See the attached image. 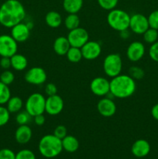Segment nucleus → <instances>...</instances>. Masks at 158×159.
<instances>
[{"label":"nucleus","instance_id":"1","mask_svg":"<svg viewBox=\"0 0 158 159\" xmlns=\"http://www.w3.org/2000/svg\"><path fill=\"white\" fill-rule=\"evenodd\" d=\"M26 10L19 0H6L0 6V24L12 28L26 18Z\"/></svg>","mask_w":158,"mask_h":159},{"label":"nucleus","instance_id":"2","mask_svg":"<svg viewBox=\"0 0 158 159\" xmlns=\"http://www.w3.org/2000/svg\"><path fill=\"white\" fill-rule=\"evenodd\" d=\"M136 89V81L129 75L120 74L110 81V93L114 98L126 99L133 96Z\"/></svg>","mask_w":158,"mask_h":159},{"label":"nucleus","instance_id":"3","mask_svg":"<svg viewBox=\"0 0 158 159\" xmlns=\"http://www.w3.org/2000/svg\"><path fill=\"white\" fill-rule=\"evenodd\" d=\"M38 150L40 155L46 158L58 156L63 151L61 140L53 134H46L40 140Z\"/></svg>","mask_w":158,"mask_h":159},{"label":"nucleus","instance_id":"4","mask_svg":"<svg viewBox=\"0 0 158 159\" xmlns=\"http://www.w3.org/2000/svg\"><path fill=\"white\" fill-rule=\"evenodd\" d=\"M130 16L122 9H114L108 12L107 15V23L114 30L121 32L129 28Z\"/></svg>","mask_w":158,"mask_h":159},{"label":"nucleus","instance_id":"5","mask_svg":"<svg viewBox=\"0 0 158 159\" xmlns=\"http://www.w3.org/2000/svg\"><path fill=\"white\" fill-rule=\"evenodd\" d=\"M46 98L41 93H35L31 94L25 102V110L29 113L32 117L45 113Z\"/></svg>","mask_w":158,"mask_h":159},{"label":"nucleus","instance_id":"6","mask_svg":"<svg viewBox=\"0 0 158 159\" xmlns=\"http://www.w3.org/2000/svg\"><path fill=\"white\" fill-rule=\"evenodd\" d=\"M105 74L109 78H114L121 74L122 70V60L119 54H109L103 61Z\"/></svg>","mask_w":158,"mask_h":159},{"label":"nucleus","instance_id":"7","mask_svg":"<svg viewBox=\"0 0 158 159\" xmlns=\"http://www.w3.org/2000/svg\"><path fill=\"white\" fill-rule=\"evenodd\" d=\"M18 51V43L9 34L0 35V56L11 57Z\"/></svg>","mask_w":158,"mask_h":159},{"label":"nucleus","instance_id":"8","mask_svg":"<svg viewBox=\"0 0 158 159\" xmlns=\"http://www.w3.org/2000/svg\"><path fill=\"white\" fill-rule=\"evenodd\" d=\"M71 47L81 48L89 40L88 33L85 28L77 27L69 31L67 36Z\"/></svg>","mask_w":158,"mask_h":159},{"label":"nucleus","instance_id":"9","mask_svg":"<svg viewBox=\"0 0 158 159\" xmlns=\"http://www.w3.org/2000/svg\"><path fill=\"white\" fill-rule=\"evenodd\" d=\"M47 79V75L41 67H33L29 68L24 75V79L27 83L31 85H40L45 83Z\"/></svg>","mask_w":158,"mask_h":159},{"label":"nucleus","instance_id":"10","mask_svg":"<svg viewBox=\"0 0 158 159\" xmlns=\"http://www.w3.org/2000/svg\"><path fill=\"white\" fill-rule=\"evenodd\" d=\"M91 92L99 97H105L110 92V81L104 77H96L90 83Z\"/></svg>","mask_w":158,"mask_h":159},{"label":"nucleus","instance_id":"11","mask_svg":"<svg viewBox=\"0 0 158 159\" xmlns=\"http://www.w3.org/2000/svg\"><path fill=\"white\" fill-rule=\"evenodd\" d=\"M150 28L148 19L141 13H136L130 16L129 28L132 32L136 34H143Z\"/></svg>","mask_w":158,"mask_h":159},{"label":"nucleus","instance_id":"12","mask_svg":"<svg viewBox=\"0 0 158 159\" xmlns=\"http://www.w3.org/2000/svg\"><path fill=\"white\" fill-rule=\"evenodd\" d=\"M64 107L63 99L59 95L48 96L46 99L45 112L50 116H56L60 114Z\"/></svg>","mask_w":158,"mask_h":159},{"label":"nucleus","instance_id":"13","mask_svg":"<svg viewBox=\"0 0 158 159\" xmlns=\"http://www.w3.org/2000/svg\"><path fill=\"white\" fill-rule=\"evenodd\" d=\"M82 57L85 60L92 61L98 58L102 53V47L98 41L88 40L81 48Z\"/></svg>","mask_w":158,"mask_h":159},{"label":"nucleus","instance_id":"14","mask_svg":"<svg viewBox=\"0 0 158 159\" xmlns=\"http://www.w3.org/2000/svg\"><path fill=\"white\" fill-rule=\"evenodd\" d=\"M146 49L143 43L140 41H133L126 49V57L130 61L137 62L143 57Z\"/></svg>","mask_w":158,"mask_h":159},{"label":"nucleus","instance_id":"15","mask_svg":"<svg viewBox=\"0 0 158 159\" xmlns=\"http://www.w3.org/2000/svg\"><path fill=\"white\" fill-rule=\"evenodd\" d=\"M116 105L112 99L104 97L97 103V110L99 114L104 117H111L116 113Z\"/></svg>","mask_w":158,"mask_h":159},{"label":"nucleus","instance_id":"16","mask_svg":"<svg viewBox=\"0 0 158 159\" xmlns=\"http://www.w3.org/2000/svg\"><path fill=\"white\" fill-rule=\"evenodd\" d=\"M10 29V35L17 43H23L26 41L30 36V30L23 22L15 25Z\"/></svg>","mask_w":158,"mask_h":159},{"label":"nucleus","instance_id":"17","mask_svg":"<svg viewBox=\"0 0 158 159\" xmlns=\"http://www.w3.org/2000/svg\"><path fill=\"white\" fill-rule=\"evenodd\" d=\"M150 152V144L147 140H136L133 144L131 152L136 158H144L147 156Z\"/></svg>","mask_w":158,"mask_h":159},{"label":"nucleus","instance_id":"18","mask_svg":"<svg viewBox=\"0 0 158 159\" xmlns=\"http://www.w3.org/2000/svg\"><path fill=\"white\" fill-rule=\"evenodd\" d=\"M33 132L30 127L27 125H20L15 132V139L18 144H26L29 142L32 138Z\"/></svg>","mask_w":158,"mask_h":159},{"label":"nucleus","instance_id":"19","mask_svg":"<svg viewBox=\"0 0 158 159\" xmlns=\"http://www.w3.org/2000/svg\"><path fill=\"white\" fill-rule=\"evenodd\" d=\"M71 47L68 38L66 37H63V36L56 38L54 42V44H53L54 52L59 56L66 55Z\"/></svg>","mask_w":158,"mask_h":159},{"label":"nucleus","instance_id":"20","mask_svg":"<svg viewBox=\"0 0 158 159\" xmlns=\"http://www.w3.org/2000/svg\"><path fill=\"white\" fill-rule=\"evenodd\" d=\"M63 150L69 153H74L79 148V141L75 137L72 135H67L61 140Z\"/></svg>","mask_w":158,"mask_h":159},{"label":"nucleus","instance_id":"21","mask_svg":"<svg viewBox=\"0 0 158 159\" xmlns=\"http://www.w3.org/2000/svg\"><path fill=\"white\" fill-rule=\"evenodd\" d=\"M11 59V67L14 70L18 71H23L26 69L28 66V61L27 58L24 55L21 54H14L13 56L10 57Z\"/></svg>","mask_w":158,"mask_h":159},{"label":"nucleus","instance_id":"22","mask_svg":"<svg viewBox=\"0 0 158 159\" xmlns=\"http://www.w3.org/2000/svg\"><path fill=\"white\" fill-rule=\"evenodd\" d=\"M45 23L51 28H57L62 24L61 15L57 11H50L45 16Z\"/></svg>","mask_w":158,"mask_h":159},{"label":"nucleus","instance_id":"23","mask_svg":"<svg viewBox=\"0 0 158 159\" xmlns=\"http://www.w3.org/2000/svg\"><path fill=\"white\" fill-rule=\"evenodd\" d=\"M83 3V0H63V8L68 14H77L81 9Z\"/></svg>","mask_w":158,"mask_h":159},{"label":"nucleus","instance_id":"24","mask_svg":"<svg viewBox=\"0 0 158 159\" xmlns=\"http://www.w3.org/2000/svg\"><path fill=\"white\" fill-rule=\"evenodd\" d=\"M23 101L19 96H11L6 103V108L10 113H17L23 107Z\"/></svg>","mask_w":158,"mask_h":159},{"label":"nucleus","instance_id":"25","mask_svg":"<svg viewBox=\"0 0 158 159\" xmlns=\"http://www.w3.org/2000/svg\"><path fill=\"white\" fill-rule=\"evenodd\" d=\"M64 26L68 30L76 29L80 26V19L76 13H69L64 20Z\"/></svg>","mask_w":158,"mask_h":159},{"label":"nucleus","instance_id":"26","mask_svg":"<svg viewBox=\"0 0 158 159\" xmlns=\"http://www.w3.org/2000/svg\"><path fill=\"white\" fill-rule=\"evenodd\" d=\"M66 56L68 60L70 62H71V63H78L83 58L81 48H74V47H71L70 48Z\"/></svg>","mask_w":158,"mask_h":159},{"label":"nucleus","instance_id":"27","mask_svg":"<svg viewBox=\"0 0 158 159\" xmlns=\"http://www.w3.org/2000/svg\"><path fill=\"white\" fill-rule=\"evenodd\" d=\"M11 97V91L9 85L0 82V105L7 103Z\"/></svg>","mask_w":158,"mask_h":159},{"label":"nucleus","instance_id":"28","mask_svg":"<svg viewBox=\"0 0 158 159\" xmlns=\"http://www.w3.org/2000/svg\"><path fill=\"white\" fill-rule=\"evenodd\" d=\"M143 37V40L146 43L153 44V43L158 40V30L150 27L144 32Z\"/></svg>","mask_w":158,"mask_h":159},{"label":"nucleus","instance_id":"29","mask_svg":"<svg viewBox=\"0 0 158 159\" xmlns=\"http://www.w3.org/2000/svg\"><path fill=\"white\" fill-rule=\"evenodd\" d=\"M129 75L132 78V79L136 80H141L143 79L144 75H145V72H144L143 69L138 66H132L130 67L128 71Z\"/></svg>","mask_w":158,"mask_h":159},{"label":"nucleus","instance_id":"30","mask_svg":"<svg viewBox=\"0 0 158 159\" xmlns=\"http://www.w3.org/2000/svg\"><path fill=\"white\" fill-rule=\"evenodd\" d=\"M32 116L29 115L27 111H20L17 113L16 116H15V121L19 125H27L31 120Z\"/></svg>","mask_w":158,"mask_h":159},{"label":"nucleus","instance_id":"31","mask_svg":"<svg viewBox=\"0 0 158 159\" xmlns=\"http://www.w3.org/2000/svg\"><path fill=\"white\" fill-rule=\"evenodd\" d=\"M14 79H15V75L12 71H9V69L4 70V71H2L0 75V82L7 85H11L14 82Z\"/></svg>","mask_w":158,"mask_h":159},{"label":"nucleus","instance_id":"32","mask_svg":"<svg viewBox=\"0 0 158 159\" xmlns=\"http://www.w3.org/2000/svg\"><path fill=\"white\" fill-rule=\"evenodd\" d=\"M10 119V113L7 110L6 107L0 105V127L6 125Z\"/></svg>","mask_w":158,"mask_h":159},{"label":"nucleus","instance_id":"33","mask_svg":"<svg viewBox=\"0 0 158 159\" xmlns=\"http://www.w3.org/2000/svg\"><path fill=\"white\" fill-rule=\"evenodd\" d=\"M118 2L119 0H98V3L100 7L108 11L116 9Z\"/></svg>","mask_w":158,"mask_h":159},{"label":"nucleus","instance_id":"34","mask_svg":"<svg viewBox=\"0 0 158 159\" xmlns=\"http://www.w3.org/2000/svg\"><path fill=\"white\" fill-rule=\"evenodd\" d=\"M15 159H36V156L31 150L23 149L15 154Z\"/></svg>","mask_w":158,"mask_h":159},{"label":"nucleus","instance_id":"35","mask_svg":"<svg viewBox=\"0 0 158 159\" xmlns=\"http://www.w3.org/2000/svg\"><path fill=\"white\" fill-rule=\"evenodd\" d=\"M148 19L149 26L150 28L158 30V10H154L149 15Z\"/></svg>","mask_w":158,"mask_h":159},{"label":"nucleus","instance_id":"36","mask_svg":"<svg viewBox=\"0 0 158 159\" xmlns=\"http://www.w3.org/2000/svg\"><path fill=\"white\" fill-rule=\"evenodd\" d=\"M54 134L59 139L62 140L64 138L68 135V130L67 127L64 125H58L55 127L54 130Z\"/></svg>","mask_w":158,"mask_h":159},{"label":"nucleus","instance_id":"37","mask_svg":"<svg viewBox=\"0 0 158 159\" xmlns=\"http://www.w3.org/2000/svg\"><path fill=\"white\" fill-rule=\"evenodd\" d=\"M149 55L153 61L158 63V40L151 44L149 49Z\"/></svg>","mask_w":158,"mask_h":159},{"label":"nucleus","instance_id":"38","mask_svg":"<svg viewBox=\"0 0 158 159\" xmlns=\"http://www.w3.org/2000/svg\"><path fill=\"white\" fill-rule=\"evenodd\" d=\"M0 159H15V154L9 148L0 150Z\"/></svg>","mask_w":158,"mask_h":159},{"label":"nucleus","instance_id":"39","mask_svg":"<svg viewBox=\"0 0 158 159\" xmlns=\"http://www.w3.org/2000/svg\"><path fill=\"white\" fill-rule=\"evenodd\" d=\"M45 93L48 96H54V95H56L57 93V88L55 84L54 83H48L46 84V86H45L44 89Z\"/></svg>","mask_w":158,"mask_h":159},{"label":"nucleus","instance_id":"40","mask_svg":"<svg viewBox=\"0 0 158 159\" xmlns=\"http://www.w3.org/2000/svg\"><path fill=\"white\" fill-rule=\"evenodd\" d=\"M0 67L4 70H8L11 68V59L8 57H1Z\"/></svg>","mask_w":158,"mask_h":159},{"label":"nucleus","instance_id":"41","mask_svg":"<svg viewBox=\"0 0 158 159\" xmlns=\"http://www.w3.org/2000/svg\"><path fill=\"white\" fill-rule=\"evenodd\" d=\"M34 122L37 124V126H43L45 124V121H46V118H45L44 115L43 114H40L37 115V116H34Z\"/></svg>","mask_w":158,"mask_h":159},{"label":"nucleus","instance_id":"42","mask_svg":"<svg viewBox=\"0 0 158 159\" xmlns=\"http://www.w3.org/2000/svg\"><path fill=\"white\" fill-rule=\"evenodd\" d=\"M151 116H153V119L158 120V103L155 104L151 109Z\"/></svg>","mask_w":158,"mask_h":159},{"label":"nucleus","instance_id":"43","mask_svg":"<svg viewBox=\"0 0 158 159\" xmlns=\"http://www.w3.org/2000/svg\"><path fill=\"white\" fill-rule=\"evenodd\" d=\"M119 34H120L121 38L124 39V40H126V39H128L130 36L129 32V29L125 30H123V31H121V32H119Z\"/></svg>","mask_w":158,"mask_h":159},{"label":"nucleus","instance_id":"44","mask_svg":"<svg viewBox=\"0 0 158 159\" xmlns=\"http://www.w3.org/2000/svg\"><path fill=\"white\" fill-rule=\"evenodd\" d=\"M26 24V26H28V28H29V30H32L33 27V23L32 21H28L26 22V23H25Z\"/></svg>","mask_w":158,"mask_h":159}]
</instances>
